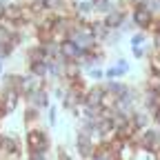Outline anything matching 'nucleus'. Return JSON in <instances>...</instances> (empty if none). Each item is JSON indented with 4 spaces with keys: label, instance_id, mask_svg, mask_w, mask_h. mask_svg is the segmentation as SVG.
<instances>
[{
    "label": "nucleus",
    "instance_id": "obj_11",
    "mask_svg": "<svg viewBox=\"0 0 160 160\" xmlns=\"http://www.w3.org/2000/svg\"><path fill=\"white\" fill-rule=\"evenodd\" d=\"M85 73L82 69H80L78 62H73V60H67L65 62V71H62V82H76V80H80Z\"/></svg>",
    "mask_w": 160,
    "mask_h": 160
},
{
    "label": "nucleus",
    "instance_id": "obj_30",
    "mask_svg": "<svg viewBox=\"0 0 160 160\" xmlns=\"http://www.w3.org/2000/svg\"><path fill=\"white\" fill-rule=\"evenodd\" d=\"M2 65H5V62H0V76H2V73H5V71H2Z\"/></svg>",
    "mask_w": 160,
    "mask_h": 160
},
{
    "label": "nucleus",
    "instance_id": "obj_20",
    "mask_svg": "<svg viewBox=\"0 0 160 160\" xmlns=\"http://www.w3.org/2000/svg\"><path fill=\"white\" fill-rule=\"evenodd\" d=\"M145 42H147V31H133L131 36H129V47L131 49H136V47H145Z\"/></svg>",
    "mask_w": 160,
    "mask_h": 160
},
{
    "label": "nucleus",
    "instance_id": "obj_10",
    "mask_svg": "<svg viewBox=\"0 0 160 160\" xmlns=\"http://www.w3.org/2000/svg\"><path fill=\"white\" fill-rule=\"evenodd\" d=\"M105 96V87L102 85H89L87 93H85V105L87 107H93V109H100V100Z\"/></svg>",
    "mask_w": 160,
    "mask_h": 160
},
{
    "label": "nucleus",
    "instance_id": "obj_5",
    "mask_svg": "<svg viewBox=\"0 0 160 160\" xmlns=\"http://www.w3.org/2000/svg\"><path fill=\"white\" fill-rule=\"evenodd\" d=\"M127 18H129V7L125 5V0H122V2H118L102 20H105V25L109 29H120V27L127 22Z\"/></svg>",
    "mask_w": 160,
    "mask_h": 160
},
{
    "label": "nucleus",
    "instance_id": "obj_29",
    "mask_svg": "<svg viewBox=\"0 0 160 160\" xmlns=\"http://www.w3.org/2000/svg\"><path fill=\"white\" fill-rule=\"evenodd\" d=\"M7 0H0V16H5V9H7Z\"/></svg>",
    "mask_w": 160,
    "mask_h": 160
},
{
    "label": "nucleus",
    "instance_id": "obj_19",
    "mask_svg": "<svg viewBox=\"0 0 160 160\" xmlns=\"http://www.w3.org/2000/svg\"><path fill=\"white\" fill-rule=\"evenodd\" d=\"M85 76H87V80H89V85H102V82H105V69H102V67H93V69H89Z\"/></svg>",
    "mask_w": 160,
    "mask_h": 160
},
{
    "label": "nucleus",
    "instance_id": "obj_6",
    "mask_svg": "<svg viewBox=\"0 0 160 160\" xmlns=\"http://www.w3.org/2000/svg\"><path fill=\"white\" fill-rule=\"evenodd\" d=\"M140 107L153 116L160 107V89H151V87H145V85L140 87Z\"/></svg>",
    "mask_w": 160,
    "mask_h": 160
},
{
    "label": "nucleus",
    "instance_id": "obj_9",
    "mask_svg": "<svg viewBox=\"0 0 160 160\" xmlns=\"http://www.w3.org/2000/svg\"><path fill=\"white\" fill-rule=\"evenodd\" d=\"M131 127L136 129V131H142V129H147V127H151L153 125V116L149 113V111H145L142 107H138L136 111H133V116H131Z\"/></svg>",
    "mask_w": 160,
    "mask_h": 160
},
{
    "label": "nucleus",
    "instance_id": "obj_22",
    "mask_svg": "<svg viewBox=\"0 0 160 160\" xmlns=\"http://www.w3.org/2000/svg\"><path fill=\"white\" fill-rule=\"evenodd\" d=\"M149 73L160 78V53H156V51L149 53Z\"/></svg>",
    "mask_w": 160,
    "mask_h": 160
},
{
    "label": "nucleus",
    "instance_id": "obj_21",
    "mask_svg": "<svg viewBox=\"0 0 160 160\" xmlns=\"http://www.w3.org/2000/svg\"><path fill=\"white\" fill-rule=\"evenodd\" d=\"M127 73H129L127 69H120V67L111 65V67L105 69V80H120V78H125Z\"/></svg>",
    "mask_w": 160,
    "mask_h": 160
},
{
    "label": "nucleus",
    "instance_id": "obj_28",
    "mask_svg": "<svg viewBox=\"0 0 160 160\" xmlns=\"http://www.w3.org/2000/svg\"><path fill=\"white\" fill-rule=\"evenodd\" d=\"M116 67H120V69H127L129 71V62H127V58H122V56H120V58H116V62H113Z\"/></svg>",
    "mask_w": 160,
    "mask_h": 160
},
{
    "label": "nucleus",
    "instance_id": "obj_4",
    "mask_svg": "<svg viewBox=\"0 0 160 160\" xmlns=\"http://www.w3.org/2000/svg\"><path fill=\"white\" fill-rule=\"evenodd\" d=\"M129 18H131V22L136 29L140 31H149L156 22V16L147 9V7H131L129 9Z\"/></svg>",
    "mask_w": 160,
    "mask_h": 160
},
{
    "label": "nucleus",
    "instance_id": "obj_3",
    "mask_svg": "<svg viewBox=\"0 0 160 160\" xmlns=\"http://www.w3.org/2000/svg\"><path fill=\"white\" fill-rule=\"evenodd\" d=\"M0 158L2 160H20L22 158V142L13 133H0Z\"/></svg>",
    "mask_w": 160,
    "mask_h": 160
},
{
    "label": "nucleus",
    "instance_id": "obj_18",
    "mask_svg": "<svg viewBox=\"0 0 160 160\" xmlns=\"http://www.w3.org/2000/svg\"><path fill=\"white\" fill-rule=\"evenodd\" d=\"M91 160H118V156L109 149V145H98V149L91 156Z\"/></svg>",
    "mask_w": 160,
    "mask_h": 160
},
{
    "label": "nucleus",
    "instance_id": "obj_7",
    "mask_svg": "<svg viewBox=\"0 0 160 160\" xmlns=\"http://www.w3.org/2000/svg\"><path fill=\"white\" fill-rule=\"evenodd\" d=\"M96 142L89 138V136H85V133H76V153L82 158V160H91V156L96 153Z\"/></svg>",
    "mask_w": 160,
    "mask_h": 160
},
{
    "label": "nucleus",
    "instance_id": "obj_24",
    "mask_svg": "<svg viewBox=\"0 0 160 160\" xmlns=\"http://www.w3.org/2000/svg\"><path fill=\"white\" fill-rule=\"evenodd\" d=\"M151 49L156 51V53H160V31H151Z\"/></svg>",
    "mask_w": 160,
    "mask_h": 160
},
{
    "label": "nucleus",
    "instance_id": "obj_12",
    "mask_svg": "<svg viewBox=\"0 0 160 160\" xmlns=\"http://www.w3.org/2000/svg\"><path fill=\"white\" fill-rule=\"evenodd\" d=\"M49 62L51 60H45V62H33V65H27V73L40 78V80H49Z\"/></svg>",
    "mask_w": 160,
    "mask_h": 160
},
{
    "label": "nucleus",
    "instance_id": "obj_17",
    "mask_svg": "<svg viewBox=\"0 0 160 160\" xmlns=\"http://www.w3.org/2000/svg\"><path fill=\"white\" fill-rule=\"evenodd\" d=\"M125 36H122V31H120V29H109L107 31V36L102 38V42H100V47H118V42H120V40H122Z\"/></svg>",
    "mask_w": 160,
    "mask_h": 160
},
{
    "label": "nucleus",
    "instance_id": "obj_14",
    "mask_svg": "<svg viewBox=\"0 0 160 160\" xmlns=\"http://www.w3.org/2000/svg\"><path fill=\"white\" fill-rule=\"evenodd\" d=\"M40 122H42V111L36 109V107H27L25 109V125H27V129L40 127Z\"/></svg>",
    "mask_w": 160,
    "mask_h": 160
},
{
    "label": "nucleus",
    "instance_id": "obj_13",
    "mask_svg": "<svg viewBox=\"0 0 160 160\" xmlns=\"http://www.w3.org/2000/svg\"><path fill=\"white\" fill-rule=\"evenodd\" d=\"M60 51H62L65 60H73V62H78V60L82 58V53H87V51H80L73 42H69V40H65V42L60 45Z\"/></svg>",
    "mask_w": 160,
    "mask_h": 160
},
{
    "label": "nucleus",
    "instance_id": "obj_8",
    "mask_svg": "<svg viewBox=\"0 0 160 160\" xmlns=\"http://www.w3.org/2000/svg\"><path fill=\"white\" fill-rule=\"evenodd\" d=\"M25 100H27V107H36V109H40V111H47V109L51 107L49 89H40V91H36V93H29V96H25Z\"/></svg>",
    "mask_w": 160,
    "mask_h": 160
},
{
    "label": "nucleus",
    "instance_id": "obj_25",
    "mask_svg": "<svg viewBox=\"0 0 160 160\" xmlns=\"http://www.w3.org/2000/svg\"><path fill=\"white\" fill-rule=\"evenodd\" d=\"M25 160H49V156L42 153V151H27V158Z\"/></svg>",
    "mask_w": 160,
    "mask_h": 160
},
{
    "label": "nucleus",
    "instance_id": "obj_1",
    "mask_svg": "<svg viewBox=\"0 0 160 160\" xmlns=\"http://www.w3.org/2000/svg\"><path fill=\"white\" fill-rule=\"evenodd\" d=\"M67 40H69V42H73L80 51H87V53L100 49V42H98V38L93 36L91 22H78V20H76V25L71 27Z\"/></svg>",
    "mask_w": 160,
    "mask_h": 160
},
{
    "label": "nucleus",
    "instance_id": "obj_16",
    "mask_svg": "<svg viewBox=\"0 0 160 160\" xmlns=\"http://www.w3.org/2000/svg\"><path fill=\"white\" fill-rule=\"evenodd\" d=\"M118 160H138V147L131 142H122V147H120V151L116 153Z\"/></svg>",
    "mask_w": 160,
    "mask_h": 160
},
{
    "label": "nucleus",
    "instance_id": "obj_27",
    "mask_svg": "<svg viewBox=\"0 0 160 160\" xmlns=\"http://www.w3.org/2000/svg\"><path fill=\"white\" fill-rule=\"evenodd\" d=\"M131 53H133V58H136V60H142V58L147 56L145 47H136V49H131Z\"/></svg>",
    "mask_w": 160,
    "mask_h": 160
},
{
    "label": "nucleus",
    "instance_id": "obj_23",
    "mask_svg": "<svg viewBox=\"0 0 160 160\" xmlns=\"http://www.w3.org/2000/svg\"><path fill=\"white\" fill-rule=\"evenodd\" d=\"M56 122H58V107L51 105V107L47 109V125H49V127H56Z\"/></svg>",
    "mask_w": 160,
    "mask_h": 160
},
{
    "label": "nucleus",
    "instance_id": "obj_15",
    "mask_svg": "<svg viewBox=\"0 0 160 160\" xmlns=\"http://www.w3.org/2000/svg\"><path fill=\"white\" fill-rule=\"evenodd\" d=\"M91 5H93V13H96V18H105V16L116 7L113 0H91Z\"/></svg>",
    "mask_w": 160,
    "mask_h": 160
},
{
    "label": "nucleus",
    "instance_id": "obj_2",
    "mask_svg": "<svg viewBox=\"0 0 160 160\" xmlns=\"http://www.w3.org/2000/svg\"><path fill=\"white\" fill-rule=\"evenodd\" d=\"M25 145H27V151H42V153H49L51 149V138H49V131L42 129V127H31L25 131Z\"/></svg>",
    "mask_w": 160,
    "mask_h": 160
},
{
    "label": "nucleus",
    "instance_id": "obj_26",
    "mask_svg": "<svg viewBox=\"0 0 160 160\" xmlns=\"http://www.w3.org/2000/svg\"><path fill=\"white\" fill-rule=\"evenodd\" d=\"M56 156H58V160H73L65 147H56Z\"/></svg>",
    "mask_w": 160,
    "mask_h": 160
}]
</instances>
